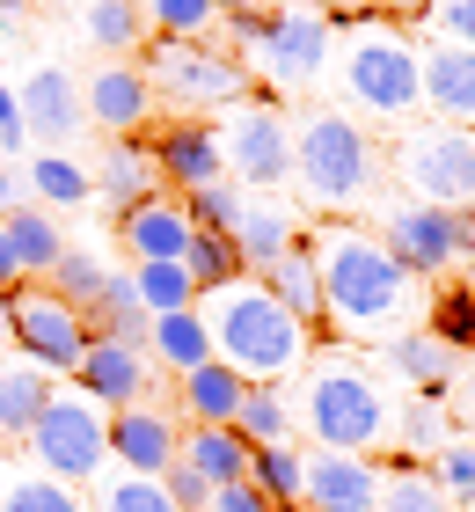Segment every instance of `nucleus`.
<instances>
[{"mask_svg":"<svg viewBox=\"0 0 475 512\" xmlns=\"http://www.w3.org/2000/svg\"><path fill=\"white\" fill-rule=\"evenodd\" d=\"M15 198H22V176L8 169V161H0V220H8V213H15Z\"/></svg>","mask_w":475,"mask_h":512,"instance_id":"nucleus-53","label":"nucleus"},{"mask_svg":"<svg viewBox=\"0 0 475 512\" xmlns=\"http://www.w3.org/2000/svg\"><path fill=\"white\" fill-rule=\"evenodd\" d=\"M380 476H388V469H373V461H359V454L315 447V454H307L300 505L307 512H380Z\"/></svg>","mask_w":475,"mask_h":512,"instance_id":"nucleus-17","label":"nucleus"},{"mask_svg":"<svg viewBox=\"0 0 475 512\" xmlns=\"http://www.w3.org/2000/svg\"><path fill=\"white\" fill-rule=\"evenodd\" d=\"M0 15H8V22H15V8H8V0H0Z\"/></svg>","mask_w":475,"mask_h":512,"instance_id":"nucleus-57","label":"nucleus"},{"mask_svg":"<svg viewBox=\"0 0 475 512\" xmlns=\"http://www.w3.org/2000/svg\"><path fill=\"white\" fill-rule=\"evenodd\" d=\"M293 183L315 213H351L380 191V147L351 110L293 118Z\"/></svg>","mask_w":475,"mask_h":512,"instance_id":"nucleus-5","label":"nucleus"},{"mask_svg":"<svg viewBox=\"0 0 475 512\" xmlns=\"http://www.w3.org/2000/svg\"><path fill=\"white\" fill-rule=\"evenodd\" d=\"M22 454H30L44 476L88 491V483L110 469V410L95 403V395H81V388H52V403H44V417L30 425Z\"/></svg>","mask_w":475,"mask_h":512,"instance_id":"nucleus-7","label":"nucleus"},{"mask_svg":"<svg viewBox=\"0 0 475 512\" xmlns=\"http://www.w3.org/2000/svg\"><path fill=\"white\" fill-rule=\"evenodd\" d=\"M147 359H154V366H169V381L212 359V330H205L198 300H190V308H176V315H154V330H147Z\"/></svg>","mask_w":475,"mask_h":512,"instance_id":"nucleus-30","label":"nucleus"},{"mask_svg":"<svg viewBox=\"0 0 475 512\" xmlns=\"http://www.w3.org/2000/svg\"><path fill=\"white\" fill-rule=\"evenodd\" d=\"M344 81V103L373 125H410L424 110V81H417V37L388 15H359V22H337V52H329Z\"/></svg>","mask_w":475,"mask_h":512,"instance_id":"nucleus-3","label":"nucleus"},{"mask_svg":"<svg viewBox=\"0 0 475 512\" xmlns=\"http://www.w3.org/2000/svg\"><path fill=\"white\" fill-rule=\"evenodd\" d=\"M125 278H132V293H139V308H147V315H176V308L198 300V286H190L183 264H132Z\"/></svg>","mask_w":475,"mask_h":512,"instance_id":"nucleus-40","label":"nucleus"},{"mask_svg":"<svg viewBox=\"0 0 475 512\" xmlns=\"http://www.w3.org/2000/svg\"><path fill=\"white\" fill-rule=\"evenodd\" d=\"M190 235H198V227H190L176 191H154V198H139L132 213H117V242L132 249V264H183Z\"/></svg>","mask_w":475,"mask_h":512,"instance_id":"nucleus-19","label":"nucleus"},{"mask_svg":"<svg viewBox=\"0 0 475 512\" xmlns=\"http://www.w3.org/2000/svg\"><path fill=\"white\" fill-rule=\"evenodd\" d=\"M22 103V132H44V139H74L88 118H81V88L59 74V66H37L30 81L15 88Z\"/></svg>","mask_w":475,"mask_h":512,"instance_id":"nucleus-23","label":"nucleus"},{"mask_svg":"<svg viewBox=\"0 0 475 512\" xmlns=\"http://www.w3.org/2000/svg\"><path fill=\"white\" fill-rule=\"evenodd\" d=\"M81 322H88V337L132 344V352H147V330H154V315L139 308V293H132V278H125V271H117L110 286H103V300H95V308H81Z\"/></svg>","mask_w":475,"mask_h":512,"instance_id":"nucleus-32","label":"nucleus"},{"mask_svg":"<svg viewBox=\"0 0 475 512\" xmlns=\"http://www.w3.org/2000/svg\"><path fill=\"white\" fill-rule=\"evenodd\" d=\"M8 337H15V352L30 359V366H44L52 381L74 374L81 352H88L81 308H66L52 286H15V293H8Z\"/></svg>","mask_w":475,"mask_h":512,"instance_id":"nucleus-12","label":"nucleus"},{"mask_svg":"<svg viewBox=\"0 0 475 512\" xmlns=\"http://www.w3.org/2000/svg\"><path fill=\"white\" fill-rule=\"evenodd\" d=\"M424 476L439 483V498L454 505V512H468V505H475V439H468V432H454L432 461H424Z\"/></svg>","mask_w":475,"mask_h":512,"instance_id":"nucleus-39","label":"nucleus"},{"mask_svg":"<svg viewBox=\"0 0 475 512\" xmlns=\"http://www.w3.org/2000/svg\"><path fill=\"white\" fill-rule=\"evenodd\" d=\"M300 242V220H293V205L285 198H249L242 205V227H234V249H242V271L256 278L271 264V256H285Z\"/></svg>","mask_w":475,"mask_h":512,"instance_id":"nucleus-26","label":"nucleus"},{"mask_svg":"<svg viewBox=\"0 0 475 512\" xmlns=\"http://www.w3.org/2000/svg\"><path fill=\"white\" fill-rule=\"evenodd\" d=\"M139 74L154 81V96H169V103H190V110H234V103H249L256 96V81H249V66L242 59H227V52H205V44H176V37H147V66Z\"/></svg>","mask_w":475,"mask_h":512,"instance_id":"nucleus-11","label":"nucleus"},{"mask_svg":"<svg viewBox=\"0 0 475 512\" xmlns=\"http://www.w3.org/2000/svg\"><path fill=\"white\" fill-rule=\"evenodd\" d=\"M242 395H249V381L234 374V366L205 359V366H190V374H176V395H169V410H176V425H234Z\"/></svg>","mask_w":475,"mask_h":512,"instance_id":"nucleus-21","label":"nucleus"},{"mask_svg":"<svg viewBox=\"0 0 475 512\" xmlns=\"http://www.w3.org/2000/svg\"><path fill=\"white\" fill-rule=\"evenodd\" d=\"M0 235H8L15 264H22V286H44V278H52V264L66 256V235L52 227V213H44V205H15V213L0 220Z\"/></svg>","mask_w":475,"mask_h":512,"instance_id":"nucleus-29","label":"nucleus"},{"mask_svg":"<svg viewBox=\"0 0 475 512\" xmlns=\"http://www.w3.org/2000/svg\"><path fill=\"white\" fill-rule=\"evenodd\" d=\"M125 8H147V0H125Z\"/></svg>","mask_w":475,"mask_h":512,"instance_id":"nucleus-58","label":"nucleus"},{"mask_svg":"<svg viewBox=\"0 0 475 512\" xmlns=\"http://www.w3.org/2000/svg\"><path fill=\"white\" fill-rule=\"evenodd\" d=\"M468 512H475V505H468Z\"/></svg>","mask_w":475,"mask_h":512,"instance_id":"nucleus-60","label":"nucleus"},{"mask_svg":"<svg viewBox=\"0 0 475 512\" xmlns=\"http://www.w3.org/2000/svg\"><path fill=\"white\" fill-rule=\"evenodd\" d=\"M205 512H278V505H271L264 491H256L249 476H242V483H220V491H212V505H205Z\"/></svg>","mask_w":475,"mask_h":512,"instance_id":"nucleus-48","label":"nucleus"},{"mask_svg":"<svg viewBox=\"0 0 475 512\" xmlns=\"http://www.w3.org/2000/svg\"><path fill=\"white\" fill-rule=\"evenodd\" d=\"M380 512H454L439 498V483L417 469V461H395L388 476H380Z\"/></svg>","mask_w":475,"mask_h":512,"instance_id":"nucleus-44","label":"nucleus"},{"mask_svg":"<svg viewBox=\"0 0 475 512\" xmlns=\"http://www.w3.org/2000/svg\"><path fill=\"white\" fill-rule=\"evenodd\" d=\"M0 512H88V491L44 476L30 454L0 447Z\"/></svg>","mask_w":475,"mask_h":512,"instance_id":"nucleus-22","label":"nucleus"},{"mask_svg":"<svg viewBox=\"0 0 475 512\" xmlns=\"http://www.w3.org/2000/svg\"><path fill=\"white\" fill-rule=\"evenodd\" d=\"M220 15H242V8H264V0H212Z\"/></svg>","mask_w":475,"mask_h":512,"instance_id":"nucleus-54","label":"nucleus"},{"mask_svg":"<svg viewBox=\"0 0 475 512\" xmlns=\"http://www.w3.org/2000/svg\"><path fill=\"white\" fill-rule=\"evenodd\" d=\"M161 491L176 498V512H205V505H212V483H205L198 469H183V461H176L169 476H161Z\"/></svg>","mask_w":475,"mask_h":512,"instance_id":"nucleus-47","label":"nucleus"},{"mask_svg":"<svg viewBox=\"0 0 475 512\" xmlns=\"http://www.w3.org/2000/svg\"><path fill=\"white\" fill-rule=\"evenodd\" d=\"M234 432H242L249 447H293V432H300L293 395H285L278 381H249L242 410H234Z\"/></svg>","mask_w":475,"mask_h":512,"instance_id":"nucleus-31","label":"nucleus"},{"mask_svg":"<svg viewBox=\"0 0 475 512\" xmlns=\"http://www.w3.org/2000/svg\"><path fill=\"white\" fill-rule=\"evenodd\" d=\"M74 388L95 395L103 410H132V403H147V388H154V359L132 352V344L88 337V352H81V366H74Z\"/></svg>","mask_w":475,"mask_h":512,"instance_id":"nucleus-18","label":"nucleus"},{"mask_svg":"<svg viewBox=\"0 0 475 512\" xmlns=\"http://www.w3.org/2000/svg\"><path fill=\"white\" fill-rule=\"evenodd\" d=\"M22 286V264H15V249H8V235H0V300H8Z\"/></svg>","mask_w":475,"mask_h":512,"instance_id":"nucleus-52","label":"nucleus"},{"mask_svg":"<svg viewBox=\"0 0 475 512\" xmlns=\"http://www.w3.org/2000/svg\"><path fill=\"white\" fill-rule=\"evenodd\" d=\"M395 176H402V198L475 213V132L468 125H402L395 132Z\"/></svg>","mask_w":475,"mask_h":512,"instance_id":"nucleus-9","label":"nucleus"},{"mask_svg":"<svg viewBox=\"0 0 475 512\" xmlns=\"http://www.w3.org/2000/svg\"><path fill=\"white\" fill-rule=\"evenodd\" d=\"M183 271H190L198 293H212V286H227V278H242V249H234V235H190Z\"/></svg>","mask_w":475,"mask_h":512,"instance_id":"nucleus-42","label":"nucleus"},{"mask_svg":"<svg viewBox=\"0 0 475 512\" xmlns=\"http://www.w3.org/2000/svg\"><path fill=\"white\" fill-rule=\"evenodd\" d=\"M329 52H337V15L322 0H271L242 66L264 96H300V88H315L329 74Z\"/></svg>","mask_w":475,"mask_h":512,"instance_id":"nucleus-6","label":"nucleus"},{"mask_svg":"<svg viewBox=\"0 0 475 512\" xmlns=\"http://www.w3.org/2000/svg\"><path fill=\"white\" fill-rule=\"evenodd\" d=\"M322 8H329V0H322ZM344 8H373V0H344Z\"/></svg>","mask_w":475,"mask_h":512,"instance_id":"nucleus-55","label":"nucleus"},{"mask_svg":"<svg viewBox=\"0 0 475 512\" xmlns=\"http://www.w3.org/2000/svg\"><path fill=\"white\" fill-rule=\"evenodd\" d=\"M176 461H183V469H198L212 491H220V483H242L249 476V439L234 425H183Z\"/></svg>","mask_w":475,"mask_h":512,"instance_id":"nucleus-25","label":"nucleus"},{"mask_svg":"<svg viewBox=\"0 0 475 512\" xmlns=\"http://www.w3.org/2000/svg\"><path fill=\"white\" fill-rule=\"evenodd\" d=\"M154 81L139 74V66L125 59H110V66H95V74L81 81V118L88 125H103L110 139H139V125H154Z\"/></svg>","mask_w":475,"mask_h":512,"instance_id":"nucleus-13","label":"nucleus"},{"mask_svg":"<svg viewBox=\"0 0 475 512\" xmlns=\"http://www.w3.org/2000/svg\"><path fill=\"white\" fill-rule=\"evenodd\" d=\"M417 81H424V118L468 125L475 132V52L468 44H417Z\"/></svg>","mask_w":475,"mask_h":512,"instance_id":"nucleus-16","label":"nucleus"},{"mask_svg":"<svg viewBox=\"0 0 475 512\" xmlns=\"http://www.w3.org/2000/svg\"><path fill=\"white\" fill-rule=\"evenodd\" d=\"M249 483L278 512H293L300 505V483H307V454L300 447H249Z\"/></svg>","mask_w":475,"mask_h":512,"instance_id":"nucleus-35","label":"nucleus"},{"mask_svg":"<svg viewBox=\"0 0 475 512\" xmlns=\"http://www.w3.org/2000/svg\"><path fill=\"white\" fill-rule=\"evenodd\" d=\"M81 30H88V44H103V52L117 59V52H139V44H147V15L125 8V0H88Z\"/></svg>","mask_w":475,"mask_h":512,"instance_id":"nucleus-38","label":"nucleus"},{"mask_svg":"<svg viewBox=\"0 0 475 512\" xmlns=\"http://www.w3.org/2000/svg\"><path fill=\"white\" fill-rule=\"evenodd\" d=\"M95 191L110 198V213H132L139 198H154V191H161V169H154L147 139H110V147H103V176H95Z\"/></svg>","mask_w":475,"mask_h":512,"instance_id":"nucleus-28","label":"nucleus"},{"mask_svg":"<svg viewBox=\"0 0 475 512\" xmlns=\"http://www.w3.org/2000/svg\"><path fill=\"white\" fill-rule=\"evenodd\" d=\"M468 300H475V264H468Z\"/></svg>","mask_w":475,"mask_h":512,"instance_id":"nucleus-56","label":"nucleus"},{"mask_svg":"<svg viewBox=\"0 0 475 512\" xmlns=\"http://www.w3.org/2000/svg\"><path fill=\"white\" fill-rule=\"evenodd\" d=\"M198 315H205V330H212V359L234 366L242 381H293L307 359H315V337L300 330L293 315L271 300L264 278H227V286H212L198 293Z\"/></svg>","mask_w":475,"mask_h":512,"instance_id":"nucleus-2","label":"nucleus"},{"mask_svg":"<svg viewBox=\"0 0 475 512\" xmlns=\"http://www.w3.org/2000/svg\"><path fill=\"white\" fill-rule=\"evenodd\" d=\"M315 249V271H322V330H337L351 344H395L402 330H417V315L432 308L424 278H410L388 256V242L366 235V227H344L329 220L315 235H300Z\"/></svg>","mask_w":475,"mask_h":512,"instance_id":"nucleus-1","label":"nucleus"},{"mask_svg":"<svg viewBox=\"0 0 475 512\" xmlns=\"http://www.w3.org/2000/svg\"><path fill=\"white\" fill-rule=\"evenodd\" d=\"M380 366H388V374L410 388V395H446V388L461 381L468 352H454L446 337H432V330L417 322V330H402L395 344H380Z\"/></svg>","mask_w":475,"mask_h":512,"instance_id":"nucleus-20","label":"nucleus"},{"mask_svg":"<svg viewBox=\"0 0 475 512\" xmlns=\"http://www.w3.org/2000/svg\"><path fill=\"white\" fill-rule=\"evenodd\" d=\"M52 374L30 359H15V366H0V447H22L30 439V425L44 417V403H52Z\"/></svg>","mask_w":475,"mask_h":512,"instance_id":"nucleus-27","label":"nucleus"},{"mask_svg":"<svg viewBox=\"0 0 475 512\" xmlns=\"http://www.w3.org/2000/svg\"><path fill=\"white\" fill-rule=\"evenodd\" d=\"M176 410L169 403H132V410H110V461L132 476H169L176 469Z\"/></svg>","mask_w":475,"mask_h":512,"instance_id":"nucleus-14","label":"nucleus"},{"mask_svg":"<svg viewBox=\"0 0 475 512\" xmlns=\"http://www.w3.org/2000/svg\"><path fill=\"white\" fill-rule=\"evenodd\" d=\"M424 315H432V322H424L432 337H446L454 352H468V359H475V300H468V293H439Z\"/></svg>","mask_w":475,"mask_h":512,"instance_id":"nucleus-45","label":"nucleus"},{"mask_svg":"<svg viewBox=\"0 0 475 512\" xmlns=\"http://www.w3.org/2000/svg\"><path fill=\"white\" fill-rule=\"evenodd\" d=\"M256 278L271 286V300H278V308L300 322L307 337L322 330V271H315V249H307V242H293L285 256H271V264L256 271Z\"/></svg>","mask_w":475,"mask_h":512,"instance_id":"nucleus-24","label":"nucleus"},{"mask_svg":"<svg viewBox=\"0 0 475 512\" xmlns=\"http://www.w3.org/2000/svg\"><path fill=\"white\" fill-rule=\"evenodd\" d=\"M147 154L161 169V191H176V198L205 191V183H227V154H220V132H212V125H190V118L161 125L147 139Z\"/></svg>","mask_w":475,"mask_h":512,"instance_id":"nucleus-15","label":"nucleus"},{"mask_svg":"<svg viewBox=\"0 0 475 512\" xmlns=\"http://www.w3.org/2000/svg\"><path fill=\"white\" fill-rule=\"evenodd\" d=\"M88 512H176V498L161 491V476H132V469H117V476H95Z\"/></svg>","mask_w":475,"mask_h":512,"instance_id":"nucleus-37","label":"nucleus"},{"mask_svg":"<svg viewBox=\"0 0 475 512\" xmlns=\"http://www.w3.org/2000/svg\"><path fill=\"white\" fill-rule=\"evenodd\" d=\"M380 8H388V22H402V30H410V22L432 15V0H380Z\"/></svg>","mask_w":475,"mask_h":512,"instance_id":"nucleus-51","label":"nucleus"},{"mask_svg":"<svg viewBox=\"0 0 475 512\" xmlns=\"http://www.w3.org/2000/svg\"><path fill=\"white\" fill-rule=\"evenodd\" d=\"M446 439H454V417H446V395H410V403H402V417H395V454L402 461H432Z\"/></svg>","mask_w":475,"mask_h":512,"instance_id":"nucleus-33","label":"nucleus"},{"mask_svg":"<svg viewBox=\"0 0 475 512\" xmlns=\"http://www.w3.org/2000/svg\"><path fill=\"white\" fill-rule=\"evenodd\" d=\"M446 417H454V432H468V439H475V359L461 366V381L446 388Z\"/></svg>","mask_w":475,"mask_h":512,"instance_id":"nucleus-49","label":"nucleus"},{"mask_svg":"<svg viewBox=\"0 0 475 512\" xmlns=\"http://www.w3.org/2000/svg\"><path fill=\"white\" fill-rule=\"evenodd\" d=\"M110 278H117V264H103V256L81 249V242H66V256L52 264V278H44V286H52V293L66 300V308H95Z\"/></svg>","mask_w":475,"mask_h":512,"instance_id":"nucleus-34","label":"nucleus"},{"mask_svg":"<svg viewBox=\"0 0 475 512\" xmlns=\"http://www.w3.org/2000/svg\"><path fill=\"white\" fill-rule=\"evenodd\" d=\"M139 15L154 22V37H176V44H205L220 30V8H212V0H147Z\"/></svg>","mask_w":475,"mask_h":512,"instance_id":"nucleus-41","label":"nucleus"},{"mask_svg":"<svg viewBox=\"0 0 475 512\" xmlns=\"http://www.w3.org/2000/svg\"><path fill=\"white\" fill-rule=\"evenodd\" d=\"M22 183L44 198V213H66V205H88L95 198V176L81 169V161H66V154H37Z\"/></svg>","mask_w":475,"mask_h":512,"instance_id":"nucleus-36","label":"nucleus"},{"mask_svg":"<svg viewBox=\"0 0 475 512\" xmlns=\"http://www.w3.org/2000/svg\"><path fill=\"white\" fill-rule=\"evenodd\" d=\"M300 425L315 432V447L329 454H395V403L373 381V366H359L351 352H322V366L300 388Z\"/></svg>","mask_w":475,"mask_h":512,"instance_id":"nucleus-4","label":"nucleus"},{"mask_svg":"<svg viewBox=\"0 0 475 512\" xmlns=\"http://www.w3.org/2000/svg\"><path fill=\"white\" fill-rule=\"evenodd\" d=\"M380 242H388V256L410 278L439 286V278H461L475 264V213H446V205H424V198H388Z\"/></svg>","mask_w":475,"mask_h":512,"instance_id":"nucleus-8","label":"nucleus"},{"mask_svg":"<svg viewBox=\"0 0 475 512\" xmlns=\"http://www.w3.org/2000/svg\"><path fill=\"white\" fill-rule=\"evenodd\" d=\"M220 154H227V176H242L256 198H285V183H293V118H285V103L256 88L249 103L220 110Z\"/></svg>","mask_w":475,"mask_h":512,"instance_id":"nucleus-10","label":"nucleus"},{"mask_svg":"<svg viewBox=\"0 0 475 512\" xmlns=\"http://www.w3.org/2000/svg\"><path fill=\"white\" fill-rule=\"evenodd\" d=\"M242 205H249L242 183H205V191L183 198V213H190L198 235H234V227H242Z\"/></svg>","mask_w":475,"mask_h":512,"instance_id":"nucleus-43","label":"nucleus"},{"mask_svg":"<svg viewBox=\"0 0 475 512\" xmlns=\"http://www.w3.org/2000/svg\"><path fill=\"white\" fill-rule=\"evenodd\" d=\"M293 512H307V505H293Z\"/></svg>","mask_w":475,"mask_h":512,"instance_id":"nucleus-59","label":"nucleus"},{"mask_svg":"<svg viewBox=\"0 0 475 512\" xmlns=\"http://www.w3.org/2000/svg\"><path fill=\"white\" fill-rule=\"evenodd\" d=\"M424 30H432L439 44H468V52H475V0H432Z\"/></svg>","mask_w":475,"mask_h":512,"instance_id":"nucleus-46","label":"nucleus"},{"mask_svg":"<svg viewBox=\"0 0 475 512\" xmlns=\"http://www.w3.org/2000/svg\"><path fill=\"white\" fill-rule=\"evenodd\" d=\"M22 139H30L22 132V103H15V88H0V154H15Z\"/></svg>","mask_w":475,"mask_h":512,"instance_id":"nucleus-50","label":"nucleus"}]
</instances>
